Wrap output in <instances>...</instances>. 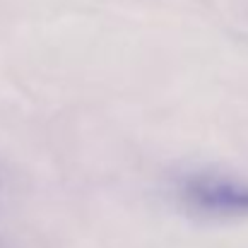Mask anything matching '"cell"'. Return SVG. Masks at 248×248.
<instances>
[{"label":"cell","mask_w":248,"mask_h":248,"mask_svg":"<svg viewBox=\"0 0 248 248\" xmlns=\"http://www.w3.org/2000/svg\"><path fill=\"white\" fill-rule=\"evenodd\" d=\"M171 195L181 210L200 219H246L248 217V181L210 171H183L171 181Z\"/></svg>","instance_id":"obj_1"}]
</instances>
